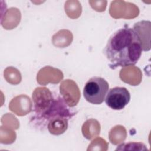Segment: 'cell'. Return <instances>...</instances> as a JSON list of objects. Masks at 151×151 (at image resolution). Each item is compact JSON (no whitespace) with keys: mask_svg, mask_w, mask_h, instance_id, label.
Returning <instances> with one entry per match:
<instances>
[{"mask_svg":"<svg viewBox=\"0 0 151 151\" xmlns=\"http://www.w3.org/2000/svg\"><path fill=\"white\" fill-rule=\"evenodd\" d=\"M134 31L137 34L140 41L142 50L148 51L150 50V21H141L134 24Z\"/></svg>","mask_w":151,"mask_h":151,"instance_id":"cell-6","label":"cell"},{"mask_svg":"<svg viewBox=\"0 0 151 151\" xmlns=\"http://www.w3.org/2000/svg\"><path fill=\"white\" fill-rule=\"evenodd\" d=\"M109 88V83L104 78L94 76L86 83L83 95L88 102L93 104H100L104 101Z\"/></svg>","mask_w":151,"mask_h":151,"instance_id":"cell-2","label":"cell"},{"mask_svg":"<svg viewBox=\"0 0 151 151\" xmlns=\"http://www.w3.org/2000/svg\"><path fill=\"white\" fill-rule=\"evenodd\" d=\"M104 100L106 105L110 108L120 110L129 103L130 94L125 87H115L109 90Z\"/></svg>","mask_w":151,"mask_h":151,"instance_id":"cell-4","label":"cell"},{"mask_svg":"<svg viewBox=\"0 0 151 151\" xmlns=\"http://www.w3.org/2000/svg\"><path fill=\"white\" fill-rule=\"evenodd\" d=\"M52 93L45 87H37L32 94L34 111L39 118H44L52 108L56 100L53 99Z\"/></svg>","mask_w":151,"mask_h":151,"instance_id":"cell-3","label":"cell"},{"mask_svg":"<svg viewBox=\"0 0 151 151\" xmlns=\"http://www.w3.org/2000/svg\"><path fill=\"white\" fill-rule=\"evenodd\" d=\"M60 91L68 106L74 107L79 101L80 97L79 88L73 80L70 79L64 80L60 86Z\"/></svg>","mask_w":151,"mask_h":151,"instance_id":"cell-5","label":"cell"},{"mask_svg":"<svg viewBox=\"0 0 151 151\" xmlns=\"http://www.w3.org/2000/svg\"><path fill=\"white\" fill-rule=\"evenodd\" d=\"M68 118L63 116H56L48 121V130L54 135H60L65 132L68 127Z\"/></svg>","mask_w":151,"mask_h":151,"instance_id":"cell-7","label":"cell"},{"mask_svg":"<svg viewBox=\"0 0 151 151\" xmlns=\"http://www.w3.org/2000/svg\"><path fill=\"white\" fill-rule=\"evenodd\" d=\"M142 50L140 41L134 29L124 27L110 36L103 53L110 62V68L114 69L135 65Z\"/></svg>","mask_w":151,"mask_h":151,"instance_id":"cell-1","label":"cell"},{"mask_svg":"<svg viewBox=\"0 0 151 151\" xmlns=\"http://www.w3.org/2000/svg\"><path fill=\"white\" fill-rule=\"evenodd\" d=\"M135 147L137 148V150H147V148L146 147V146L142 143H140V142H129L127 143H125V144H122L120 146H119V147H117L116 149V150H127L130 147Z\"/></svg>","mask_w":151,"mask_h":151,"instance_id":"cell-8","label":"cell"}]
</instances>
